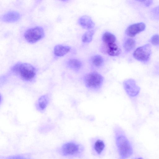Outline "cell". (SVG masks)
<instances>
[{
  "mask_svg": "<svg viewBox=\"0 0 159 159\" xmlns=\"http://www.w3.org/2000/svg\"><path fill=\"white\" fill-rule=\"evenodd\" d=\"M116 145L119 155V159H126L133 153L131 145L119 126L114 128Z\"/></svg>",
  "mask_w": 159,
  "mask_h": 159,
  "instance_id": "obj_1",
  "label": "cell"
},
{
  "mask_svg": "<svg viewBox=\"0 0 159 159\" xmlns=\"http://www.w3.org/2000/svg\"><path fill=\"white\" fill-rule=\"evenodd\" d=\"M137 159H143V158H138Z\"/></svg>",
  "mask_w": 159,
  "mask_h": 159,
  "instance_id": "obj_24",
  "label": "cell"
},
{
  "mask_svg": "<svg viewBox=\"0 0 159 159\" xmlns=\"http://www.w3.org/2000/svg\"><path fill=\"white\" fill-rule=\"evenodd\" d=\"M68 68L76 73L79 72L82 69L83 64L80 60L75 59H70L67 63Z\"/></svg>",
  "mask_w": 159,
  "mask_h": 159,
  "instance_id": "obj_12",
  "label": "cell"
},
{
  "mask_svg": "<svg viewBox=\"0 0 159 159\" xmlns=\"http://www.w3.org/2000/svg\"><path fill=\"white\" fill-rule=\"evenodd\" d=\"M85 87L89 90L94 93L99 92L104 83V78L100 74L93 71L85 74L82 78Z\"/></svg>",
  "mask_w": 159,
  "mask_h": 159,
  "instance_id": "obj_3",
  "label": "cell"
},
{
  "mask_svg": "<svg viewBox=\"0 0 159 159\" xmlns=\"http://www.w3.org/2000/svg\"><path fill=\"white\" fill-rule=\"evenodd\" d=\"M145 28V25L143 22L134 24L127 27L125 30V33L129 37H133L144 31Z\"/></svg>",
  "mask_w": 159,
  "mask_h": 159,
  "instance_id": "obj_8",
  "label": "cell"
},
{
  "mask_svg": "<svg viewBox=\"0 0 159 159\" xmlns=\"http://www.w3.org/2000/svg\"><path fill=\"white\" fill-rule=\"evenodd\" d=\"M102 39L103 42L107 45L115 43L116 40V38L113 34L109 32H106L103 34Z\"/></svg>",
  "mask_w": 159,
  "mask_h": 159,
  "instance_id": "obj_16",
  "label": "cell"
},
{
  "mask_svg": "<svg viewBox=\"0 0 159 159\" xmlns=\"http://www.w3.org/2000/svg\"><path fill=\"white\" fill-rule=\"evenodd\" d=\"M11 71L21 80L26 82H32L36 77V68L29 63H17L12 67Z\"/></svg>",
  "mask_w": 159,
  "mask_h": 159,
  "instance_id": "obj_2",
  "label": "cell"
},
{
  "mask_svg": "<svg viewBox=\"0 0 159 159\" xmlns=\"http://www.w3.org/2000/svg\"><path fill=\"white\" fill-rule=\"evenodd\" d=\"M92 144L93 151L98 155H101L103 152L105 147L104 142L100 139L94 140Z\"/></svg>",
  "mask_w": 159,
  "mask_h": 159,
  "instance_id": "obj_13",
  "label": "cell"
},
{
  "mask_svg": "<svg viewBox=\"0 0 159 159\" xmlns=\"http://www.w3.org/2000/svg\"><path fill=\"white\" fill-rule=\"evenodd\" d=\"M150 12V16L152 19L159 20V6L152 9Z\"/></svg>",
  "mask_w": 159,
  "mask_h": 159,
  "instance_id": "obj_20",
  "label": "cell"
},
{
  "mask_svg": "<svg viewBox=\"0 0 159 159\" xmlns=\"http://www.w3.org/2000/svg\"><path fill=\"white\" fill-rule=\"evenodd\" d=\"M150 41L152 44L159 47V35L156 34L153 35L151 37Z\"/></svg>",
  "mask_w": 159,
  "mask_h": 159,
  "instance_id": "obj_21",
  "label": "cell"
},
{
  "mask_svg": "<svg viewBox=\"0 0 159 159\" xmlns=\"http://www.w3.org/2000/svg\"><path fill=\"white\" fill-rule=\"evenodd\" d=\"M49 101L48 96L46 94L40 96L38 99L35 105L37 110L42 112L47 107Z\"/></svg>",
  "mask_w": 159,
  "mask_h": 159,
  "instance_id": "obj_9",
  "label": "cell"
},
{
  "mask_svg": "<svg viewBox=\"0 0 159 159\" xmlns=\"http://www.w3.org/2000/svg\"><path fill=\"white\" fill-rule=\"evenodd\" d=\"M83 151V147L75 142L70 141L63 144L59 149V153L65 157H78Z\"/></svg>",
  "mask_w": 159,
  "mask_h": 159,
  "instance_id": "obj_4",
  "label": "cell"
},
{
  "mask_svg": "<svg viewBox=\"0 0 159 159\" xmlns=\"http://www.w3.org/2000/svg\"><path fill=\"white\" fill-rule=\"evenodd\" d=\"M106 46L107 47V53L111 56H118L121 52V49L115 43L107 44Z\"/></svg>",
  "mask_w": 159,
  "mask_h": 159,
  "instance_id": "obj_15",
  "label": "cell"
},
{
  "mask_svg": "<svg viewBox=\"0 0 159 159\" xmlns=\"http://www.w3.org/2000/svg\"><path fill=\"white\" fill-rule=\"evenodd\" d=\"M43 28L36 26L29 28L25 32L24 37L25 40L30 43H34L41 39L44 36Z\"/></svg>",
  "mask_w": 159,
  "mask_h": 159,
  "instance_id": "obj_5",
  "label": "cell"
},
{
  "mask_svg": "<svg viewBox=\"0 0 159 159\" xmlns=\"http://www.w3.org/2000/svg\"><path fill=\"white\" fill-rule=\"evenodd\" d=\"M136 42L132 39H127L125 42L124 44V48L126 52H129L132 50L135 47Z\"/></svg>",
  "mask_w": 159,
  "mask_h": 159,
  "instance_id": "obj_18",
  "label": "cell"
},
{
  "mask_svg": "<svg viewBox=\"0 0 159 159\" xmlns=\"http://www.w3.org/2000/svg\"><path fill=\"white\" fill-rule=\"evenodd\" d=\"M5 159H32L20 155H13L6 157Z\"/></svg>",
  "mask_w": 159,
  "mask_h": 159,
  "instance_id": "obj_22",
  "label": "cell"
},
{
  "mask_svg": "<svg viewBox=\"0 0 159 159\" xmlns=\"http://www.w3.org/2000/svg\"><path fill=\"white\" fill-rule=\"evenodd\" d=\"M78 23L83 28L87 29H92L95 25L91 18L88 16L81 17L78 20Z\"/></svg>",
  "mask_w": 159,
  "mask_h": 159,
  "instance_id": "obj_11",
  "label": "cell"
},
{
  "mask_svg": "<svg viewBox=\"0 0 159 159\" xmlns=\"http://www.w3.org/2000/svg\"><path fill=\"white\" fill-rule=\"evenodd\" d=\"M20 18V14L17 12L11 11L5 14L2 16V20L6 22H14L17 21Z\"/></svg>",
  "mask_w": 159,
  "mask_h": 159,
  "instance_id": "obj_10",
  "label": "cell"
},
{
  "mask_svg": "<svg viewBox=\"0 0 159 159\" xmlns=\"http://www.w3.org/2000/svg\"><path fill=\"white\" fill-rule=\"evenodd\" d=\"M69 46L61 45H57L54 48V54L58 57H62L67 53L70 50Z\"/></svg>",
  "mask_w": 159,
  "mask_h": 159,
  "instance_id": "obj_14",
  "label": "cell"
},
{
  "mask_svg": "<svg viewBox=\"0 0 159 159\" xmlns=\"http://www.w3.org/2000/svg\"><path fill=\"white\" fill-rule=\"evenodd\" d=\"M94 33L93 30H90L85 32L83 35L82 40L84 43H89L92 40Z\"/></svg>",
  "mask_w": 159,
  "mask_h": 159,
  "instance_id": "obj_19",
  "label": "cell"
},
{
  "mask_svg": "<svg viewBox=\"0 0 159 159\" xmlns=\"http://www.w3.org/2000/svg\"><path fill=\"white\" fill-rule=\"evenodd\" d=\"M104 59L100 55L94 56L92 60V63L95 67L98 68L102 67L104 64Z\"/></svg>",
  "mask_w": 159,
  "mask_h": 159,
  "instance_id": "obj_17",
  "label": "cell"
},
{
  "mask_svg": "<svg viewBox=\"0 0 159 159\" xmlns=\"http://www.w3.org/2000/svg\"><path fill=\"white\" fill-rule=\"evenodd\" d=\"M151 54V46L149 44H147L136 48L133 52V56L137 60L146 62L149 60Z\"/></svg>",
  "mask_w": 159,
  "mask_h": 159,
  "instance_id": "obj_6",
  "label": "cell"
},
{
  "mask_svg": "<svg viewBox=\"0 0 159 159\" xmlns=\"http://www.w3.org/2000/svg\"><path fill=\"white\" fill-rule=\"evenodd\" d=\"M139 1L142 2L146 7L150 6L153 3L152 0H141Z\"/></svg>",
  "mask_w": 159,
  "mask_h": 159,
  "instance_id": "obj_23",
  "label": "cell"
},
{
  "mask_svg": "<svg viewBox=\"0 0 159 159\" xmlns=\"http://www.w3.org/2000/svg\"><path fill=\"white\" fill-rule=\"evenodd\" d=\"M123 85L126 93L129 97H135L140 92V87L133 79H129L125 80L123 82Z\"/></svg>",
  "mask_w": 159,
  "mask_h": 159,
  "instance_id": "obj_7",
  "label": "cell"
}]
</instances>
